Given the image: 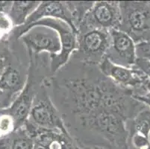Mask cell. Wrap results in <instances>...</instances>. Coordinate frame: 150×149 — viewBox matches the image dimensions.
<instances>
[{
	"label": "cell",
	"mask_w": 150,
	"mask_h": 149,
	"mask_svg": "<svg viewBox=\"0 0 150 149\" xmlns=\"http://www.w3.org/2000/svg\"><path fill=\"white\" fill-rule=\"evenodd\" d=\"M70 58L73 63L69 60L45 83L73 138L103 112H120L132 120L146 107L133 98V90L117 85L98 66Z\"/></svg>",
	"instance_id": "obj_1"
},
{
	"label": "cell",
	"mask_w": 150,
	"mask_h": 149,
	"mask_svg": "<svg viewBox=\"0 0 150 149\" xmlns=\"http://www.w3.org/2000/svg\"><path fill=\"white\" fill-rule=\"evenodd\" d=\"M39 25L52 28L58 32L61 38V52L59 54L50 55V72L52 76H53L67 64L73 53L77 49V35L69 25L63 20L54 18H45L23 29L18 30L13 28L11 34V37L13 40L20 39L31 28Z\"/></svg>",
	"instance_id": "obj_2"
},
{
	"label": "cell",
	"mask_w": 150,
	"mask_h": 149,
	"mask_svg": "<svg viewBox=\"0 0 150 149\" xmlns=\"http://www.w3.org/2000/svg\"><path fill=\"white\" fill-rule=\"evenodd\" d=\"M119 30L127 34L136 45L150 40V2H120Z\"/></svg>",
	"instance_id": "obj_3"
},
{
	"label": "cell",
	"mask_w": 150,
	"mask_h": 149,
	"mask_svg": "<svg viewBox=\"0 0 150 149\" xmlns=\"http://www.w3.org/2000/svg\"><path fill=\"white\" fill-rule=\"evenodd\" d=\"M110 44V35L108 30H79L77 33V49L71 57L84 64L99 66L105 58Z\"/></svg>",
	"instance_id": "obj_4"
},
{
	"label": "cell",
	"mask_w": 150,
	"mask_h": 149,
	"mask_svg": "<svg viewBox=\"0 0 150 149\" xmlns=\"http://www.w3.org/2000/svg\"><path fill=\"white\" fill-rule=\"evenodd\" d=\"M26 121L38 128L58 131L69 134L61 113L52 100L45 81L34 98Z\"/></svg>",
	"instance_id": "obj_5"
},
{
	"label": "cell",
	"mask_w": 150,
	"mask_h": 149,
	"mask_svg": "<svg viewBox=\"0 0 150 149\" xmlns=\"http://www.w3.org/2000/svg\"><path fill=\"white\" fill-rule=\"evenodd\" d=\"M121 21L120 2L98 1L94 2L77 28L79 30L119 29Z\"/></svg>",
	"instance_id": "obj_6"
},
{
	"label": "cell",
	"mask_w": 150,
	"mask_h": 149,
	"mask_svg": "<svg viewBox=\"0 0 150 149\" xmlns=\"http://www.w3.org/2000/svg\"><path fill=\"white\" fill-rule=\"evenodd\" d=\"M28 53L40 54L48 53L50 55L59 54L61 41L59 35L52 28L46 26H35L21 37Z\"/></svg>",
	"instance_id": "obj_7"
},
{
	"label": "cell",
	"mask_w": 150,
	"mask_h": 149,
	"mask_svg": "<svg viewBox=\"0 0 150 149\" xmlns=\"http://www.w3.org/2000/svg\"><path fill=\"white\" fill-rule=\"evenodd\" d=\"M110 44L105 57L116 65L133 68L137 59L136 44L133 40L119 29L109 31Z\"/></svg>",
	"instance_id": "obj_8"
},
{
	"label": "cell",
	"mask_w": 150,
	"mask_h": 149,
	"mask_svg": "<svg viewBox=\"0 0 150 149\" xmlns=\"http://www.w3.org/2000/svg\"><path fill=\"white\" fill-rule=\"evenodd\" d=\"M45 18H54L63 20L67 23L77 35V30L73 25L72 15L67 3V2H60V1L40 2V4L37 8L36 10L27 19L25 24L21 26L14 27V28L18 30L23 29L37 23L39 20Z\"/></svg>",
	"instance_id": "obj_9"
},
{
	"label": "cell",
	"mask_w": 150,
	"mask_h": 149,
	"mask_svg": "<svg viewBox=\"0 0 150 149\" xmlns=\"http://www.w3.org/2000/svg\"><path fill=\"white\" fill-rule=\"evenodd\" d=\"M98 66L103 75L123 88L132 90L134 92L142 87L134 66L130 69L116 65L106 57Z\"/></svg>",
	"instance_id": "obj_10"
},
{
	"label": "cell",
	"mask_w": 150,
	"mask_h": 149,
	"mask_svg": "<svg viewBox=\"0 0 150 149\" xmlns=\"http://www.w3.org/2000/svg\"><path fill=\"white\" fill-rule=\"evenodd\" d=\"M28 72H24L21 66L13 64L11 60L0 78V90L17 97L27 81Z\"/></svg>",
	"instance_id": "obj_11"
},
{
	"label": "cell",
	"mask_w": 150,
	"mask_h": 149,
	"mask_svg": "<svg viewBox=\"0 0 150 149\" xmlns=\"http://www.w3.org/2000/svg\"><path fill=\"white\" fill-rule=\"evenodd\" d=\"M40 2L39 1H14L8 13L13 27L25 24L30 15L37 9Z\"/></svg>",
	"instance_id": "obj_12"
},
{
	"label": "cell",
	"mask_w": 150,
	"mask_h": 149,
	"mask_svg": "<svg viewBox=\"0 0 150 149\" xmlns=\"http://www.w3.org/2000/svg\"><path fill=\"white\" fill-rule=\"evenodd\" d=\"M129 136L140 135L150 139V108L146 107L127 124Z\"/></svg>",
	"instance_id": "obj_13"
},
{
	"label": "cell",
	"mask_w": 150,
	"mask_h": 149,
	"mask_svg": "<svg viewBox=\"0 0 150 149\" xmlns=\"http://www.w3.org/2000/svg\"><path fill=\"white\" fill-rule=\"evenodd\" d=\"M94 2H67L72 15L73 25L76 30L85 15L91 10Z\"/></svg>",
	"instance_id": "obj_14"
},
{
	"label": "cell",
	"mask_w": 150,
	"mask_h": 149,
	"mask_svg": "<svg viewBox=\"0 0 150 149\" xmlns=\"http://www.w3.org/2000/svg\"><path fill=\"white\" fill-rule=\"evenodd\" d=\"M11 149H34V139L24 127L11 133Z\"/></svg>",
	"instance_id": "obj_15"
},
{
	"label": "cell",
	"mask_w": 150,
	"mask_h": 149,
	"mask_svg": "<svg viewBox=\"0 0 150 149\" xmlns=\"http://www.w3.org/2000/svg\"><path fill=\"white\" fill-rule=\"evenodd\" d=\"M13 28L8 15L0 12V42L9 41Z\"/></svg>",
	"instance_id": "obj_16"
},
{
	"label": "cell",
	"mask_w": 150,
	"mask_h": 149,
	"mask_svg": "<svg viewBox=\"0 0 150 149\" xmlns=\"http://www.w3.org/2000/svg\"><path fill=\"white\" fill-rule=\"evenodd\" d=\"M17 98L8 92L0 90V111L8 108Z\"/></svg>",
	"instance_id": "obj_17"
},
{
	"label": "cell",
	"mask_w": 150,
	"mask_h": 149,
	"mask_svg": "<svg viewBox=\"0 0 150 149\" xmlns=\"http://www.w3.org/2000/svg\"><path fill=\"white\" fill-rule=\"evenodd\" d=\"M11 57L10 48H9V41L0 42V61H6Z\"/></svg>",
	"instance_id": "obj_18"
},
{
	"label": "cell",
	"mask_w": 150,
	"mask_h": 149,
	"mask_svg": "<svg viewBox=\"0 0 150 149\" xmlns=\"http://www.w3.org/2000/svg\"><path fill=\"white\" fill-rule=\"evenodd\" d=\"M135 66L144 72L148 77L150 78V61L149 60L142 58V57H137L136 61Z\"/></svg>",
	"instance_id": "obj_19"
},
{
	"label": "cell",
	"mask_w": 150,
	"mask_h": 149,
	"mask_svg": "<svg viewBox=\"0 0 150 149\" xmlns=\"http://www.w3.org/2000/svg\"><path fill=\"white\" fill-rule=\"evenodd\" d=\"M134 67H135L136 71H137V76L140 78L142 86L144 87V88L146 90L147 92L150 93V78L148 77L143 71L140 70L137 66H134Z\"/></svg>",
	"instance_id": "obj_20"
},
{
	"label": "cell",
	"mask_w": 150,
	"mask_h": 149,
	"mask_svg": "<svg viewBox=\"0 0 150 149\" xmlns=\"http://www.w3.org/2000/svg\"><path fill=\"white\" fill-rule=\"evenodd\" d=\"M0 149H11V133L0 136Z\"/></svg>",
	"instance_id": "obj_21"
},
{
	"label": "cell",
	"mask_w": 150,
	"mask_h": 149,
	"mask_svg": "<svg viewBox=\"0 0 150 149\" xmlns=\"http://www.w3.org/2000/svg\"><path fill=\"white\" fill-rule=\"evenodd\" d=\"M133 98L139 102H142L147 107L150 108V93L148 92H146L140 95H133Z\"/></svg>",
	"instance_id": "obj_22"
},
{
	"label": "cell",
	"mask_w": 150,
	"mask_h": 149,
	"mask_svg": "<svg viewBox=\"0 0 150 149\" xmlns=\"http://www.w3.org/2000/svg\"><path fill=\"white\" fill-rule=\"evenodd\" d=\"M136 52H137V57H142L150 61V50L136 45Z\"/></svg>",
	"instance_id": "obj_23"
},
{
	"label": "cell",
	"mask_w": 150,
	"mask_h": 149,
	"mask_svg": "<svg viewBox=\"0 0 150 149\" xmlns=\"http://www.w3.org/2000/svg\"><path fill=\"white\" fill-rule=\"evenodd\" d=\"M12 4H13V2H11V1L0 2V12L5 13V14H8L11 8Z\"/></svg>",
	"instance_id": "obj_24"
},
{
	"label": "cell",
	"mask_w": 150,
	"mask_h": 149,
	"mask_svg": "<svg viewBox=\"0 0 150 149\" xmlns=\"http://www.w3.org/2000/svg\"><path fill=\"white\" fill-rule=\"evenodd\" d=\"M11 57L10 59L6 60V61H0V78H1V76H2V73H3L4 70H5V69L6 66L8 65L9 63H10L11 60Z\"/></svg>",
	"instance_id": "obj_25"
},
{
	"label": "cell",
	"mask_w": 150,
	"mask_h": 149,
	"mask_svg": "<svg viewBox=\"0 0 150 149\" xmlns=\"http://www.w3.org/2000/svg\"><path fill=\"white\" fill-rule=\"evenodd\" d=\"M79 149H108L107 148L100 145H85L79 147Z\"/></svg>",
	"instance_id": "obj_26"
},
{
	"label": "cell",
	"mask_w": 150,
	"mask_h": 149,
	"mask_svg": "<svg viewBox=\"0 0 150 149\" xmlns=\"http://www.w3.org/2000/svg\"><path fill=\"white\" fill-rule=\"evenodd\" d=\"M138 46H141V47L144 48L146 49H148V50H150V40H149L148 42H146V43H139Z\"/></svg>",
	"instance_id": "obj_27"
},
{
	"label": "cell",
	"mask_w": 150,
	"mask_h": 149,
	"mask_svg": "<svg viewBox=\"0 0 150 149\" xmlns=\"http://www.w3.org/2000/svg\"><path fill=\"white\" fill-rule=\"evenodd\" d=\"M144 149H150V145H149V147L146 148H144Z\"/></svg>",
	"instance_id": "obj_28"
}]
</instances>
